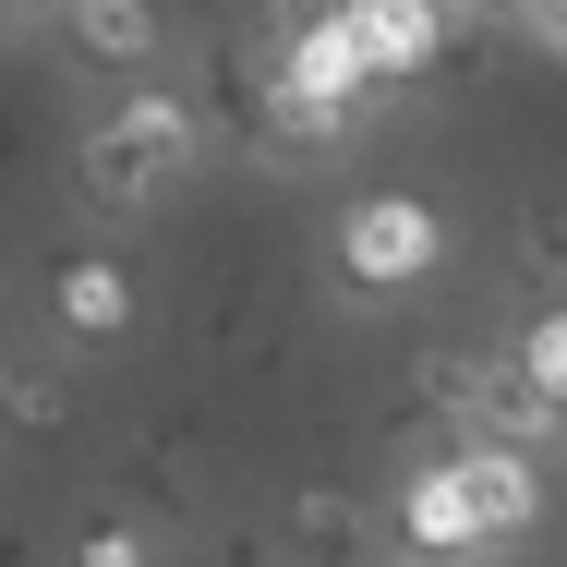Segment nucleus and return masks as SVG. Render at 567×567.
Segmentation results:
<instances>
[{"label":"nucleus","instance_id":"obj_1","mask_svg":"<svg viewBox=\"0 0 567 567\" xmlns=\"http://www.w3.org/2000/svg\"><path fill=\"white\" fill-rule=\"evenodd\" d=\"M194 157H206V121H194V97H169V85H133L121 110L85 121V145H73V182H85V206H110V218H157V206L194 182Z\"/></svg>","mask_w":567,"mask_h":567},{"label":"nucleus","instance_id":"obj_2","mask_svg":"<svg viewBox=\"0 0 567 567\" xmlns=\"http://www.w3.org/2000/svg\"><path fill=\"white\" fill-rule=\"evenodd\" d=\"M362 97H374V61H362L350 12L339 0H302L290 37H278V97H266L278 145H339L350 121H362Z\"/></svg>","mask_w":567,"mask_h":567},{"label":"nucleus","instance_id":"obj_3","mask_svg":"<svg viewBox=\"0 0 567 567\" xmlns=\"http://www.w3.org/2000/svg\"><path fill=\"white\" fill-rule=\"evenodd\" d=\"M327 254H339L350 290H423V278H447V206L374 182V194H350V206H339Z\"/></svg>","mask_w":567,"mask_h":567},{"label":"nucleus","instance_id":"obj_4","mask_svg":"<svg viewBox=\"0 0 567 567\" xmlns=\"http://www.w3.org/2000/svg\"><path fill=\"white\" fill-rule=\"evenodd\" d=\"M399 544H411V556H483V544H495V519H483V495H471V471H458L447 447L399 483Z\"/></svg>","mask_w":567,"mask_h":567},{"label":"nucleus","instance_id":"obj_5","mask_svg":"<svg viewBox=\"0 0 567 567\" xmlns=\"http://www.w3.org/2000/svg\"><path fill=\"white\" fill-rule=\"evenodd\" d=\"M339 12H350V37H362V61H374V85H423L447 61V37H458L447 0H339Z\"/></svg>","mask_w":567,"mask_h":567},{"label":"nucleus","instance_id":"obj_6","mask_svg":"<svg viewBox=\"0 0 567 567\" xmlns=\"http://www.w3.org/2000/svg\"><path fill=\"white\" fill-rule=\"evenodd\" d=\"M49 315H61V339H133V315H145V290H133V266L121 254H61L49 266Z\"/></svg>","mask_w":567,"mask_h":567},{"label":"nucleus","instance_id":"obj_7","mask_svg":"<svg viewBox=\"0 0 567 567\" xmlns=\"http://www.w3.org/2000/svg\"><path fill=\"white\" fill-rule=\"evenodd\" d=\"M471 435H507V447L556 458V447H567V399H544V386L495 350V362H483V399H471Z\"/></svg>","mask_w":567,"mask_h":567},{"label":"nucleus","instance_id":"obj_8","mask_svg":"<svg viewBox=\"0 0 567 567\" xmlns=\"http://www.w3.org/2000/svg\"><path fill=\"white\" fill-rule=\"evenodd\" d=\"M61 37H73V61L145 73V61L169 49V12H157V0H61Z\"/></svg>","mask_w":567,"mask_h":567},{"label":"nucleus","instance_id":"obj_9","mask_svg":"<svg viewBox=\"0 0 567 567\" xmlns=\"http://www.w3.org/2000/svg\"><path fill=\"white\" fill-rule=\"evenodd\" d=\"M495 350H507V362H519L544 399H567V290H556V302H532V315H519Z\"/></svg>","mask_w":567,"mask_h":567},{"label":"nucleus","instance_id":"obj_10","mask_svg":"<svg viewBox=\"0 0 567 567\" xmlns=\"http://www.w3.org/2000/svg\"><path fill=\"white\" fill-rule=\"evenodd\" d=\"M290 544H302V556H350V544H362V507H350L339 483H302V495H290Z\"/></svg>","mask_w":567,"mask_h":567},{"label":"nucleus","instance_id":"obj_11","mask_svg":"<svg viewBox=\"0 0 567 567\" xmlns=\"http://www.w3.org/2000/svg\"><path fill=\"white\" fill-rule=\"evenodd\" d=\"M483 362H495V350H423V399H435L447 423H471V399H483Z\"/></svg>","mask_w":567,"mask_h":567},{"label":"nucleus","instance_id":"obj_12","mask_svg":"<svg viewBox=\"0 0 567 567\" xmlns=\"http://www.w3.org/2000/svg\"><path fill=\"white\" fill-rule=\"evenodd\" d=\"M519 266L544 290H567V206H519Z\"/></svg>","mask_w":567,"mask_h":567},{"label":"nucleus","instance_id":"obj_13","mask_svg":"<svg viewBox=\"0 0 567 567\" xmlns=\"http://www.w3.org/2000/svg\"><path fill=\"white\" fill-rule=\"evenodd\" d=\"M0 423H12V435H73V399H61L49 374H12V399H0Z\"/></svg>","mask_w":567,"mask_h":567},{"label":"nucleus","instance_id":"obj_14","mask_svg":"<svg viewBox=\"0 0 567 567\" xmlns=\"http://www.w3.org/2000/svg\"><path fill=\"white\" fill-rule=\"evenodd\" d=\"M73 556H85V567H145V556H157V532H133V519H97Z\"/></svg>","mask_w":567,"mask_h":567},{"label":"nucleus","instance_id":"obj_15","mask_svg":"<svg viewBox=\"0 0 567 567\" xmlns=\"http://www.w3.org/2000/svg\"><path fill=\"white\" fill-rule=\"evenodd\" d=\"M519 24H532V49H556V61H567V0H519Z\"/></svg>","mask_w":567,"mask_h":567},{"label":"nucleus","instance_id":"obj_16","mask_svg":"<svg viewBox=\"0 0 567 567\" xmlns=\"http://www.w3.org/2000/svg\"><path fill=\"white\" fill-rule=\"evenodd\" d=\"M12 12H61V0H0V24H12Z\"/></svg>","mask_w":567,"mask_h":567},{"label":"nucleus","instance_id":"obj_17","mask_svg":"<svg viewBox=\"0 0 567 567\" xmlns=\"http://www.w3.org/2000/svg\"><path fill=\"white\" fill-rule=\"evenodd\" d=\"M0 399H12V362H0Z\"/></svg>","mask_w":567,"mask_h":567}]
</instances>
